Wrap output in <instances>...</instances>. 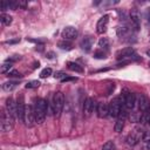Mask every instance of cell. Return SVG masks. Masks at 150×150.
<instances>
[{"instance_id":"cell-1","label":"cell","mask_w":150,"mask_h":150,"mask_svg":"<svg viewBox=\"0 0 150 150\" xmlns=\"http://www.w3.org/2000/svg\"><path fill=\"white\" fill-rule=\"evenodd\" d=\"M34 107V112H35V120L38 124H41L47 115V110H48V103L46 100L43 98H38Z\"/></svg>"},{"instance_id":"cell-2","label":"cell","mask_w":150,"mask_h":150,"mask_svg":"<svg viewBox=\"0 0 150 150\" xmlns=\"http://www.w3.org/2000/svg\"><path fill=\"white\" fill-rule=\"evenodd\" d=\"M53 112L56 117H59L64 107V96L61 91H56L53 96Z\"/></svg>"},{"instance_id":"cell-3","label":"cell","mask_w":150,"mask_h":150,"mask_svg":"<svg viewBox=\"0 0 150 150\" xmlns=\"http://www.w3.org/2000/svg\"><path fill=\"white\" fill-rule=\"evenodd\" d=\"M14 121L15 118L8 114V111L6 109H2V112H1V130L2 131H9L11 129H13L14 127Z\"/></svg>"},{"instance_id":"cell-4","label":"cell","mask_w":150,"mask_h":150,"mask_svg":"<svg viewBox=\"0 0 150 150\" xmlns=\"http://www.w3.org/2000/svg\"><path fill=\"white\" fill-rule=\"evenodd\" d=\"M108 107H109V115L111 117H118V115H120V112L122 110V102H121L120 97L114 98L108 104Z\"/></svg>"},{"instance_id":"cell-5","label":"cell","mask_w":150,"mask_h":150,"mask_svg":"<svg viewBox=\"0 0 150 150\" xmlns=\"http://www.w3.org/2000/svg\"><path fill=\"white\" fill-rule=\"evenodd\" d=\"M122 100H123V104L127 109H132L136 104V95L128 91V90H124L123 94H122Z\"/></svg>"},{"instance_id":"cell-6","label":"cell","mask_w":150,"mask_h":150,"mask_svg":"<svg viewBox=\"0 0 150 150\" xmlns=\"http://www.w3.org/2000/svg\"><path fill=\"white\" fill-rule=\"evenodd\" d=\"M23 122H25L26 125H28V127H33V125L36 123L35 112H34V107H33V105L26 107V112H25V120H23Z\"/></svg>"},{"instance_id":"cell-7","label":"cell","mask_w":150,"mask_h":150,"mask_svg":"<svg viewBox=\"0 0 150 150\" xmlns=\"http://www.w3.org/2000/svg\"><path fill=\"white\" fill-rule=\"evenodd\" d=\"M25 112H26V105H25L23 96L20 95L18 97V101H16V116H18L19 121L23 122V120H25Z\"/></svg>"},{"instance_id":"cell-8","label":"cell","mask_w":150,"mask_h":150,"mask_svg":"<svg viewBox=\"0 0 150 150\" xmlns=\"http://www.w3.org/2000/svg\"><path fill=\"white\" fill-rule=\"evenodd\" d=\"M136 103H137L138 110L142 111V112L150 109V101H149V98H148L145 95H143V94H139V95L137 96Z\"/></svg>"},{"instance_id":"cell-9","label":"cell","mask_w":150,"mask_h":150,"mask_svg":"<svg viewBox=\"0 0 150 150\" xmlns=\"http://www.w3.org/2000/svg\"><path fill=\"white\" fill-rule=\"evenodd\" d=\"M108 23H109V15L105 14V15H103L102 18L98 19V21H97V23H96V32H97L98 34L105 33V30H107V28H108Z\"/></svg>"},{"instance_id":"cell-10","label":"cell","mask_w":150,"mask_h":150,"mask_svg":"<svg viewBox=\"0 0 150 150\" xmlns=\"http://www.w3.org/2000/svg\"><path fill=\"white\" fill-rule=\"evenodd\" d=\"M77 35H79V32L73 26H68V27L63 28V30H62V38L67 41L68 40H74L75 38H77Z\"/></svg>"},{"instance_id":"cell-11","label":"cell","mask_w":150,"mask_h":150,"mask_svg":"<svg viewBox=\"0 0 150 150\" xmlns=\"http://www.w3.org/2000/svg\"><path fill=\"white\" fill-rule=\"evenodd\" d=\"M134 54H135L134 48L132 47H127V48H123V49L118 50L116 53V57L118 60H125V59H130Z\"/></svg>"},{"instance_id":"cell-12","label":"cell","mask_w":150,"mask_h":150,"mask_svg":"<svg viewBox=\"0 0 150 150\" xmlns=\"http://www.w3.org/2000/svg\"><path fill=\"white\" fill-rule=\"evenodd\" d=\"M130 22H131V27L137 32L141 27V16H139V13L137 11H131L130 13Z\"/></svg>"},{"instance_id":"cell-13","label":"cell","mask_w":150,"mask_h":150,"mask_svg":"<svg viewBox=\"0 0 150 150\" xmlns=\"http://www.w3.org/2000/svg\"><path fill=\"white\" fill-rule=\"evenodd\" d=\"M94 109H96V104H95V101L91 98V97H88L86 101H84V104H83V112L86 116H90L91 112L94 111Z\"/></svg>"},{"instance_id":"cell-14","label":"cell","mask_w":150,"mask_h":150,"mask_svg":"<svg viewBox=\"0 0 150 150\" xmlns=\"http://www.w3.org/2000/svg\"><path fill=\"white\" fill-rule=\"evenodd\" d=\"M6 110L14 118H18V116H16V102H14V100L12 97H9V98L6 100Z\"/></svg>"},{"instance_id":"cell-15","label":"cell","mask_w":150,"mask_h":150,"mask_svg":"<svg viewBox=\"0 0 150 150\" xmlns=\"http://www.w3.org/2000/svg\"><path fill=\"white\" fill-rule=\"evenodd\" d=\"M96 112H97V116L101 117V118L107 117L109 115V107H108V104H105L103 102L98 103L97 107H96Z\"/></svg>"},{"instance_id":"cell-16","label":"cell","mask_w":150,"mask_h":150,"mask_svg":"<svg viewBox=\"0 0 150 150\" xmlns=\"http://www.w3.org/2000/svg\"><path fill=\"white\" fill-rule=\"evenodd\" d=\"M93 43H94V39L91 36H84L82 39V41L80 42V47L84 52H90V49L93 47Z\"/></svg>"},{"instance_id":"cell-17","label":"cell","mask_w":150,"mask_h":150,"mask_svg":"<svg viewBox=\"0 0 150 150\" xmlns=\"http://www.w3.org/2000/svg\"><path fill=\"white\" fill-rule=\"evenodd\" d=\"M16 87H18V82H16V81H7V82H5V83L2 84V89H4L5 91H12V90H14Z\"/></svg>"},{"instance_id":"cell-18","label":"cell","mask_w":150,"mask_h":150,"mask_svg":"<svg viewBox=\"0 0 150 150\" xmlns=\"http://www.w3.org/2000/svg\"><path fill=\"white\" fill-rule=\"evenodd\" d=\"M12 20H13V18H12L9 14L2 13V14L0 15V21H1V23L5 25V26H9V25L12 23Z\"/></svg>"},{"instance_id":"cell-19","label":"cell","mask_w":150,"mask_h":150,"mask_svg":"<svg viewBox=\"0 0 150 150\" xmlns=\"http://www.w3.org/2000/svg\"><path fill=\"white\" fill-rule=\"evenodd\" d=\"M67 66H68V68H69L70 70H73V71H75V73H83V71H84L83 68H82L80 64L75 63V62H68Z\"/></svg>"},{"instance_id":"cell-20","label":"cell","mask_w":150,"mask_h":150,"mask_svg":"<svg viewBox=\"0 0 150 150\" xmlns=\"http://www.w3.org/2000/svg\"><path fill=\"white\" fill-rule=\"evenodd\" d=\"M129 32H130V29L128 28V26H120V27L117 28V35H118L120 38L127 36V35L129 34Z\"/></svg>"},{"instance_id":"cell-21","label":"cell","mask_w":150,"mask_h":150,"mask_svg":"<svg viewBox=\"0 0 150 150\" xmlns=\"http://www.w3.org/2000/svg\"><path fill=\"white\" fill-rule=\"evenodd\" d=\"M98 47H100V49L101 50H107L108 49V47H109V41H108V39L107 38H102V39H100V41H98Z\"/></svg>"},{"instance_id":"cell-22","label":"cell","mask_w":150,"mask_h":150,"mask_svg":"<svg viewBox=\"0 0 150 150\" xmlns=\"http://www.w3.org/2000/svg\"><path fill=\"white\" fill-rule=\"evenodd\" d=\"M57 46L61 48V49H63V50H70L71 48H73V46H71V43L69 42V41H67V40H63V41H60L59 43H57Z\"/></svg>"},{"instance_id":"cell-23","label":"cell","mask_w":150,"mask_h":150,"mask_svg":"<svg viewBox=\"0 0 150 150\" xmlns=\"http://www.w3.org/2000/svg\"><path fill=\"white\" fill-rule=\"evenodd\" d=\"M12 66H13V63L12 62H8V61H5L2 64H1V73L2 74H6V73H8L9 70H12Z\"/></svg>"},{"instance_id":"cell-24","label":"cell","mask_w":150,"mask_h":150,"mask_svg":"<svg viewBox=\"0 0 150 150\" xmlns=\"http://www.w3.org/2000/svg\"><path fill=\"white\" fill-rule=\"evenodd\" d=\"M123 128H124V120L118 118V120L116 121L115 125H114V129H115L116 132H121V131L123 130Z\"/></svg>"},{"instance_id":"cell-25","label":"cell","mask_w":150,"mask_h":150,"mask_svg":"<svg viewBox=\"0 0 150 150\" xmlns=\"http://www.w3.org/2000/svg\"><path fill=\"white\" fill-rule=\"evenodd\" d=\"M128 141V144H130V145H135V144H137L138 143V141H139V136H136V135H129L128 136V138H127Z\"/></svg>"},{"instance_id":"cell-26","label":"cell","mask_w":150,"mask_h":150,"mask_svg":"<svg viewBox=\"0 0 150 150\" xmlns=\"http://www.w3.org/2000/svg\"><path fill=\"white\" fill-rule=\"evenodd\" d=\"M102 150H116V145L112 141H107L103 146H102Z\"/></svg>"},{"instance_id":"cell-27","label":"cell","mask_w":150,"mask_h":150,"mask_svg":"<svg viewBox=\"0 0 150 150\" xmlns=\"http://www.w3.org/2000/svg\"><path fill=\"white\" fill-rule=\"evenodd\" d=\"M141 121H142L143 123H150V109L142 112V115H141Z\"/></svg>"},{"instance_id":"cell-28","label":"cell","mask_w":150,"mask_h":150,"mask_svg":"<svg viewBox=\"0 0 150 150\" xmlns=\"http://www.w3.org/2000/svg\"><path fill=\"white\" fill-rule=\"evenodd\" d=\"M39 86H40V82H39L38 80H33V81L27 82L25 87H26L27 89H34V88H38Z\"/></svg>"},{"instance_id":"cell-29","label":"cell","mask_w":150,"mask_h":150,"mask_svg":"<svg viewBox=\"0 0 150 150\" xmlns=\"http://www.w3.org/2000/svg\"><path fill=\"white\" fill-rule=\"evenodd\" d=\"M52 75V69L50 68H45V69H42V71L40 73V77L41 79H46V77H48V76H50Z\"/></svg>"},{"instance_id":"cell-30","label":"cell","mask_w":150,"mask_h":150,"mask_svg":"<svg viewBox=\"0 0 150 150\" xmlns=\"http://www.w3.org/2000/svg\"><path fill=\"white\" fill-rule=\"evenodd\" d=\"M94 56H95L96 59H105V57H107V53H105L104 50L98 49V50H96V52L94 53Z\"/></svg>"},{"instance_id":"cell-31","label":"cell","mask_w":150,"mask_h":150,"mask_svg":"<svg viewBox=\"0 0 150 150\" xmlns=\"http://www.w3.org/2000/svg\"><path fill=\"white\" fill-rule=\"evenodd\" d=\"M7 76H9V77H21L22 75L18 71V70H15V69H12V70H9L8 73H7Z\"/></svg>"},{"instance_id":"cell-32","label":"cell","mask_w":150,"mask_h":150,"mask_svg":"<svg viewBox=\"0 0 150 150\" xmlns=\"http://www.w3.org/2000/svg\"><path fill=\"white\" fill-rule=\"evenodd\" d=\"M0 8H1V11L11 9V7H9V1H7V0H4V1H1V4H0Z\"/></svg>"},{"instance_id":"cell-33","label":"cell","mask_w":150,"mask_h":150,"mask_svg":"<svg viewBox=\"0 0 150 150\" xmlns=\"http://www.w3.org/2000/svg\"><path fill=\"white\" fill-rule=\"evenodd\" d=\"M54 77H55V79H60V80L62 81L64 77H67V74H64V73H62V71H56V73L54 74Z\"/></svg>"},{"instance_id":"cell-34","label":"cell","mask_w":150,"mask_h":150,"mask_svg":"<svg viewBox=\"0 0 150 150\" xmlns=\"http://www.w3.org/2000/svg\"><path fill=\"white\" fill-rule=\"evenodd\" d=\"M21 59V56L20 55H14V56H11V57H8L6 61H8V62H15V61H18V60H20Z\"/></svg>"},{"instance_id":"cell-35","label":"cell","mask_w":150,"mask_h":150,"mask_svg":"<svg viewBox=\"0 0 150 150\" xmlns=\"http://www.w3.org/2000/svg\"><path fill=\"white\" fill-rule=\"evenodd\" d=\"M144 18L150 23V7L149 8H145V11H144Z\"/></svg>"},{"instance_id":"cell-36","label":"cell","mask_w":150,"mask_h":150,"mask_svg":"<svg viewBox=\"0 0 150 150\" xmlns=\"http://www.w3.org/2000/svg\"><path fill=\"white\" fill-rule=\"evenodd\" d=\"M18 5H19V8H26L27 7V1H25V0H18Z\"/></svg>"},{"instance_id":"cell-37","label":"cell","mask_w":150,"mask_h":150,"mask_svg":"<svg viewBox=\"0 0 150 150\" xmlns=\"http://www.w3.org/2000/svg\"><path fill=\"white\" fill-rule=\"evenodd\" d=\"M68 81H77V77H71V76H68L67 75V77H64L62 80V82H68Z\"/></svg>"},{"instance_id":"cell-38","label":"cell","mask_w":150,"mask_h":150,"mask_svg":"<svg viewBox=\"0 0 150 150\" xmlns=\"http://www.w3.org/2000/svg\"><path fill=\"white\" fill-rule=\"evenodd\" d=\"M20 40L19 39H15V40H8V41H6L5 43H7V45H12V43H16V42H19Z\"/></svg>"},{"instance_id":"cell-39","label":"cell","mask_w":150,"mask_h":150,"mask_svg":"<svg viewBox=\"0 0 150 150\" xmlns=\"http://www.w3.org/2000/svg\"><path fill=\"white\" fill-rule=\"evenodd\" d=\"M47 56H48L49 59H53V57H54V53H52V52H50V53H48V54H47Z\"/></svg>"},{"instance_id":"cell-40","label":"cell","mask_w":150,"mask_h":150,"mask_svg":"<svg viewBox=\"0 0 150 150\" xmlns=\"http://www.w3.org/2000/svg\"><path fill=\"white\" fill-rule=\"evenodd\" d=\"M146 55H148V56H150V49H148V50H146Z\"/></svg>"},{"instance_id":"cell-41","label":"cell","mask_w":150,"mask_h":150,"mask_svg":"<svg viewBox=\"0 0 150 150\" xmlns=\"http://www.w3.org/2000/svg\"><path fill=\"white\" fill-rule=\"evenodd\" d=\"M149 67H150V61H149Z\"/></svg>"}]
</instances>
